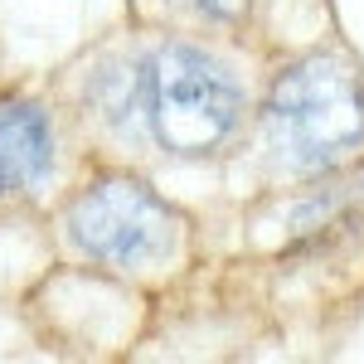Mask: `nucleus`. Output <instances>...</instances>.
Returning <instances> with one entry per match:
<instances>
[{"label": "nucleus", "instance_id": "obj_4", "mask_svg": "<svg viewBox=\"0 0 364 364\" xmlns=\"http://www.w3.org/2000/svg\"><path fill=\"white\" fill-rule=\"evenodd\" d=\"M54 170V127L39 102H0V195H29Z\"/></svg>", "mask_w": 364, "mask_h": 364}, {"label": "nucleus", "instance_id": "obj_3", "mask_svg": "<svg viewBox=\"0 0 364 364\" xmlns=\"http://www.w3.org/2000/svg\"><path fill=\"white\" fill-rule=\"evenodd\" d=\"M175 209L161 195H151L141 180L107 175L92 180L83 195L68 204V238L73 248L107 262V267H151L175 243Z\"/></svg>", "mask_w": 364, "mask_h": 364}, {"label": "nucleus", "instance_id": "obj_5", "mask_svg": "<svg viewBox=\"0 0 364 364\" xmlns=\"http://www.w3.org/2000/svg\"><path fill=\"white\" fill-rule=\"evenodd\" d=\"M180 5H190V10L204 15V20H238L252 0H180Z\"/></svg>", "mask_w": 364, "mask_h": 364}, {"label": "nucleus", "instance_id": "obj_2", "mask_svg": "<svg viewBox=\"0 0 364 364\" xmlns=\"http://www.w3.org/2000/svg\"><path fill=\"white\" fill-rule=\"evenodd\" d=\"M141 102H146L156 141L170 156L219 151L243 117V92L233 73L190 44H170L146 63Z\"/></svg>", "mask_w": 364, "mask_h": 364}, {"label": "nucleus", "instance_id": "obj_1", "mask_svg": "<svg viewBox=\"0 0 364 364\" xmlns=\"http://www.w3.org/2000/svg\"><path fill=\"white\" fill-rule=\"evenodd\" d=\"M267 141L291 170H326L364 141V83L336 54L291 63L267 92Z\"/></svg>", "mask_w": 364, "mask_h": 364}]
</instances>
